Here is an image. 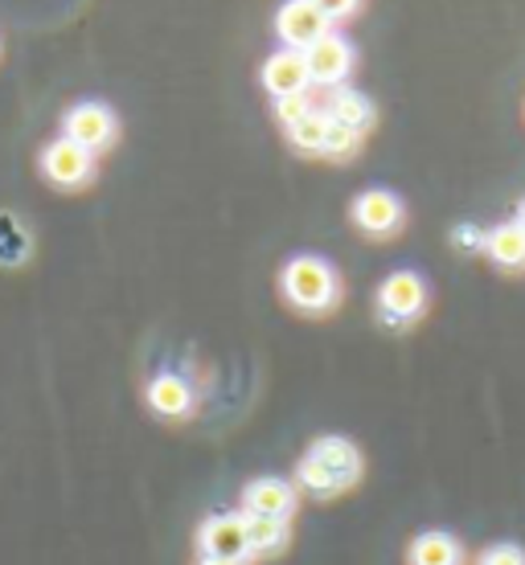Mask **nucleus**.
Instances as JSON below:
<instances>
[{
    "mask_svg": "<svg viewBox=\"0 0 525 565\" xmlns=\"http://www.w3.org/2000/svg\"><path fill=\"white\" fill-rule=\"evenodd\" d=\"M366 476V455L354 438L345 435H321L313 438L296 463V488L300 495H316V500H337V495L354 492Z\"/></svg>",
    "mask_w": 525,
    "mask_h": 565,
    "instance_id": "nucleus-1",
    "label": "nucleus"
},
{
    "mask_svg": "<svg viewBox=\"0 0 525 565\" xmlns=\"http://www.w3.org/2000/svg\"><path fill=\"white\" fill-rule=\"evenodd\" d=\"M280 291L304 316H328L342 303V279L321 255H296L280 275Z\"/></svg>",
    "mask_w": 525,
    "mask_h": 565,
    "instance_id": "nucleus-2",
    "label": "nucleus"
},
{
    "mask_svg": "<svg viewBox=\"0 0 525 565\" xmlns=\"http://www.w3.org/2000/svg\"><path fill=\"white\" fill-rule=\"evenodd\" d=\"M427 311V282L414 270H395L386 275L378 287V320L395 332H407L419 324V316Z\"/></svg>",
    "mask_w": 525,
    "mask_h": 565,
    "instance_id": "nucleus-3",
    "label": "nucleus"
},
{
    "mask_svg": "<svg viewBox=\"0 0 525 565\" xmlns=\"http://www.w3.org/2000/svg\"><path fill=\"white\" fill-rule=\"evenodd\" d=\"M300 509V488L284 476H259L242 488V516H267V521H292Z\"/></svg>",
    "mask_w": 525,
    "mask_h": 565,
    "instance_id": "nucleus-4",
    "label": "nucleus"
},
{
    "mask_svg": "<svg viewBox=\"0 0 525 565\" xmlns=\"http://www.w3.org/2000/svg\"><path fill=\"white\" fill-rule=\"evenodd\" d=\"M201 557H227V562H246V516L242 512H218L206 516L198 529Z\"/></svg>",
    "mask_w": 525,
    "mask_h": 565,
    "instance_id": "nucleus-5",
    "label": "nucleus"
},
{
    "mask_svg": "<svg viewBox=\"0 0 525 565\" xmlns=\"http://www.w3.org/2000/svg\"><path fill=\"white\" fill-rule=\"evenodd\" d=\"M402 222H407V210L390 189H366L354 201V226L369 238H390L402 230Z\"/></svg>",
    "mask_w": 525,
    "mask_h": 565,
    "instance_id": "nucleus-6",
    "label": "nucleus"
},
{
    "mask_svg": "<svg viewBox=\"0 0 525 565\" xmlns=\"http://www.w3.org/2000/svg\"><path fill=\"white\" fill-rule=\"evenodd\" d=\"M275 29H280V38L287 42V50H313L321 38H328V17L316 9L313 0H287L280 17H275Z\"/></svg>",
    "mask_w": 525,
    "mask_h": 565,
    "instance_id": "nucleus-7",
    "label": "nucleus"
},
{
    "mask_svg": "<svg viewBox=\"0 0 525 565\" xmlns=\"http://www.w3.org/2000/svg\"><path fill=\"white\" fill-rule=\"evenodd\" d=\"M62 128H66V140H74L78 148L95 156L115 140V115L103 103H78V107H71Z\"/></svg>",
    "mask_w": 525,
    "mask_h": 565,
    "instance_id": "nucleus-8",
    "label": "nucleus"
},
{
    "mask_svg": "<svg viewBox=\"0 0 525 565\" xmlns=\"http://www.w3.org/2000/svg\"><path fill=\"white\" fill-rule=\"evenodd\" d=\"M42 169H45V177H50L54 184H62V189H78V184L91 181V172H95V156L62 136V140H54L42 152Z\"/></svg>",
    "mask_w": 525,
    "mask_h": 565,
    "instance_id": "nucleus-9",
    "label": "nucleus"
},
{
    "mask_svg": "<svg viewBox=\"0 0 525 565\" xmlns=\"http://www.w3.org/2000/svg\"><path fill=\"white\" fill-rule=\"evenodd\" d=\"M304 62H308V78H313V83L337 86L349 78V71H354V50H349L345 38L328 33V38H321L313 50H304Z\"/></svg>",
    "mask_w": 525,
    "mask_h": 565,
    "instance_id": "nucleus-10",
    "label": "nucleus"
},
{
    "mask_svg": "<svg viewBox=\"0 0 525 565\" xmlns=\"http://www.w3.org/2000/svg\"><path fill=\"white\" fill-rule=\"evenodd\" d=\"M148 406H153V414L165 418V423H185V418L193 414V390H189V382L177 377V373H160V377H153V385H148Z\"/></svg>",
    "mask_w": 525,
    "mask_h": 565,
    "instance_id": "nucleus-11",
    "label": "nucleus"
},
{
    "mask_svg": "<svg viewBox=\"0 0 525 565\" xmlns=\"http://www.w3.org/2000/svg\"><path fill=\"white\" fill-rule=\"evenodd\" d=\"M308 62L296 50H284V54H271L267 66H263V86H267L275 99H287V95H304L308 90Z\"/></svg>",
    "mask_w": 525,
    "mask_h": 565,
    "instance_id": "nucleus-12",
    "label": "nucleus"
},
{
    "mask_svg": "<svg viewBox=\"0 0 525 565\" xmlns=\"http://www.w3.org/2000/svg\"><path fill=\"white\" fill-rule=\"evenodd\" d=\"M292 545V521H267V516H246V557L251 562H275Z\"/></svg>",
    "mask_w": 525,
    "mask_h": 565,
    "instance_id": "nucleus-13",
    "label": "nucleus"
},
{
    "mask_svg": "<svg viewBox=\"0 0 525 565\" xmlns=\"http://www.w3.org/2000/svg\"><path fill=\"white\" fill-rule=\"evenodd\" d=\"M407 562L411 565H460L464 562V550H460V541H455L452 533H443V529H423V533L411 541Z\"/></svg>",
    "mask_w": 525,
    "mask_h": 565,
    "instance_id": "nucleus-14",
    "label": "nucleus"
},
{
    "mask_svg": "<svg viewBox=\"0 0 525 565\" xmlns=\"http://www.w3.org/2000/svg\"><path fill=\"white\" fill-rule=\"evenodd\" d=\"M328 119H337L342 128L357 131V136L366 140V131L374 128L378 111H374V103H369L361 90H337V95H333V103H328Z\"/></svg>",
    "mask_w": 525,
    "mask_h": 565,
    "instance_id": "nucleus-15",
    "label": "nucleus"
},
{
    "mask_svg": "<svg viewBox=\"0 0 525 565\" xmlns=\"http://www.w3.org/2000/svg\"><path fill=\"white\" fill-rule=\"evenodd\" d=\"M489 258L505 270H522L525 267V230L513 222V226H497L489 234Z\"/></svg>",
    "mask_w": 525,
    "mask_h": 565,
    "instance_id": "nucleus-16",
    "label": "nucleus"
},
{
    "mask_svg": "<svg viewBox=\"0 0 525 565\" xmlns=\"http://www.w3.org/2000/svg\"><path fill=\"white\" fill-rule=\"evenodd\" d=\"M287 140L292 148L304 156H325V143H328V111H308L304 119H296L292 128H287Z\"/></svg>",
    "mask_w": 525,
    "mask_h": 565,
    "instance_id": "nucleus-17",
    "label": "nucleus"
},
{
    "mask_svg": "<svg viewBox=\"0 0 525 565\" xmlns=\"http://www.w3.org/2000/svg\"><path fill=\"white\" fill-rule=\"evenodd\" d=\"M361 148V136L349 128H342L337 119H328V143H325V156L328 160H349V156Z\"/></svg>",
    "mask_w": 525,
    "mask_h": 565,
    "instance_id": "nucleus-18",
    "label": "nucleus"
},
{
    "mask_svg": "<svg viewBox=\"0 0 525 565\" xmlns=\"http://www.w3.org/2000/svg\"><path fill=\"white\" fill-rule=\"evenodd\" d=\"M476 565H525V550L517 541H497V545H484Z\"/></svg>",
    "mask_w": 525,
    "mask_h": 565,
    "instance_id": "nucleus-19",
    "label": "nucleus"
},
{
    "mask_svg": "<svg viewBox=\"0 0 525 565\" xmlns=\"http://www.w3.org/2000/svg\"><path fill=\"white\" fill-rule=\"evenodd\" d=\"M308 111H316L313 99H308V95H287V99L275 103V115L284 119V128H292V124H296V119H304V115H308Z\"/></svg>",
    "mask_w": 525,
    "mask_h": 565,
    "instance_id": "nucleus-20",
    "label": "nucleus"
},
{
    "mask_svg": "<svg viewBox=\"0 0 525 565\" xmlns=\"http://www.w3.org/2000/svg\"><path fill=\"white\" fill-rule=\"evenodd\" d=\"M316 9H321V13L328 17V21H333V17H345V13H354L357 9V0H313Z\"/></svg>",
    "mask_w": 525,
    "mask_h": 565,
    "instance_id": "nucleus-21",
    "label": "nucleus"
},
{
    "mask_svg": "<svg viewBox=\"0 0 525 565\" xmlns=\"http://www.w3.org/2000/svg\"><path fill=\"white\" fill-rule=\"evenodd\" d=\"M198 565H246V562H227V557H201Z\"/></svg>",
    "mask_w": 525,
    "mask_h": 565,
    "instance_id": "nucleus-22",
    "label": "nucleus"
},
{
    "mask_svg": "<svg viewBox=\"0 0 525 565\" xmlns=\"http://www.w3.org/2000/svg\"><path fill=\"white\" fill-rule=\"evenodd\" d=\"M517 226H522V230H525V205H522V217H517Z\"/></svg>",
    "mask_w": 525,
    "mask_h": 565,
    "instance_id": "nucleus-23",
    "label": "nucleus"
}]
</instances>
